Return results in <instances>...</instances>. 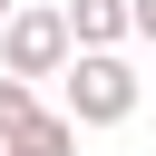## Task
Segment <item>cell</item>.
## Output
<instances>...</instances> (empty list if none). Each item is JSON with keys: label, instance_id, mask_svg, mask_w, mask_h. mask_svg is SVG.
<instances>
[{"label": "cell", "instance_id": "obj_5", "mask_svg": "<svg viewBox=\"0 0 156 156\" xmlns=\"http://www.w3.org/2000/svg\"><path fill=\"white\" fill-rule=\"evenodd\" d=\"M29 117H39V88H29V78H0V136L29 127Z\"/></svg>", "mask_w": 156, "mask_h": 156}, {"label": "cell", "instance_id": "obj_1", "mask_svg": "<svg viewBox=\"0 0 156 156\" xmlns=\"http://www.w3.org/2000/svg\"><path fill=\"white\" fill-rule=\"evenodd\" d=\"M58 98H68V107H58L68 127H127V117H136V98H146V78H136L117 49H78V58H68V78H58Z\"/></svg>", "mask_w": 156, "mask_h": 156}, {"label": "cell", "instance_id": "obj_7", "mask_svg": "<svg viewBox=\"0 0 156 156\" xmlns=\"http://www.w3.org/2000/svg\"><path fill=\"white\" fill-rule=\"evenodd\" d=\"M10 10H20V0H0V20H10Z\"/></svg>", "mask_w": 156, "mask_h": 156}, {"label": "cell", "instance_id": "obj_6", "mask_svg": "<svg viewBox=\"0 0 156 156\" xmlns=\"http://www.w3.org/2000/svg\"><path fill=\"white\" fill-rule=\"evenodd\" d=\"M127 39H146V49H156V0H127Z\"/></svg>", "mask_w": 156, "mask_h": 156}, {"label": "cell", "instance_id": "obj_2", "mask_svg": "<svg viewBox=\"0 0 156 156\" xmlns=\"http://www.w3.org/2000/svg\"><path fill=\"white\" fill-rule=\"evenodd\" d=\"M78 39H68V10L58 0H20L0 20V78H68Z\"/></svg>", "mask_w": 156, "mask_h": 156}, {"label": "cell", "instance_id": "obj_4", "mask_svg": "<svg viewBox=\"0 0 156 156\" xmlns=\"http://www.w3.org/2000/svg\"><path fill=\"white\" fill-rule=\"evenodd\" d=\"M0 156H78V127H68L58 107H39L29 127H10V136H0Z\"/></svg>", "mask_w": 156, "mask_h": 156}, {"label": "cell", "instance_id": "obj_3", "mask_svg": "<svg viewBox=\"0 0 156 156\" xmlns=\"http://www.w3.org/2000/svg\"><path fill=\"white\" fill-rule=\"evenodd\" d=\"M68 10V39L78 49H117L127 39V0H58Z\"/></svg>", "mask_w": 156, "mask_h": 156}]
</instances>
